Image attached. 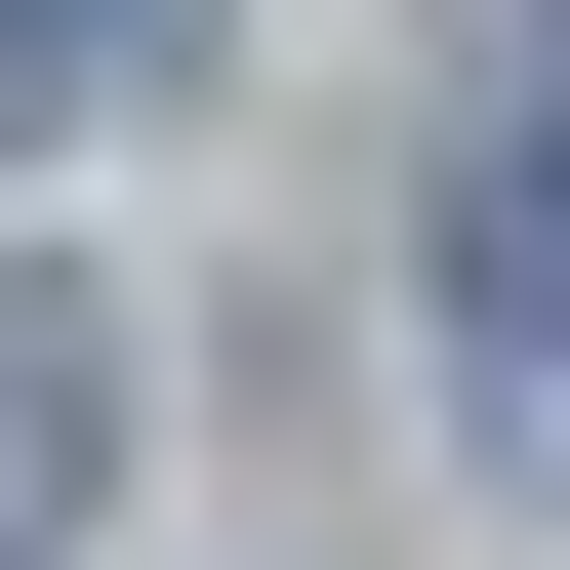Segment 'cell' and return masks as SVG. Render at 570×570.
<instances>
[{
    "mask_svg": "<svg viewBox=\"0 0 570 570\" xmlns=\"http://www.w3.org/2000/svg\"><path fill=\"white\" fill-rule=\"evenodd\" d=\"M122 82H204V0H0V122H122Z\"/></svg>",
    "mask_w": 570,
    "mask_h": 570,
    "instance_id": "obj_3",
    "label": "cell"
},
{
    "mask_svg": "<svg viewBox=\"0 0 570 570\" xmlns=\"http://www.w3.org/2000/svg\"><path fill=\"white\" fill-rule=\"evenodd\" d=\"M82 449H122V326L0 285V570H82Z\"/></svg>",
    "mask_w": 570,
    "mask_h": 570,
    "instance_id": "obj_2",
    "label": "cell"
},
{
    "mask_svg": "<svg viewBox=\"0 0 570 570\" xmlns=\"http://www.w3.org/2000/svg\"><path fill=\"white\" fill-rule=\"evenodd\" d=\"M449 407H489V449H570V164L449 204Z\"/></svg>",
    "mask_w": 570,
    "mask_h": 570,
    "instance_id": "obj_1",
    "label": "cell"
}]
</instances>
